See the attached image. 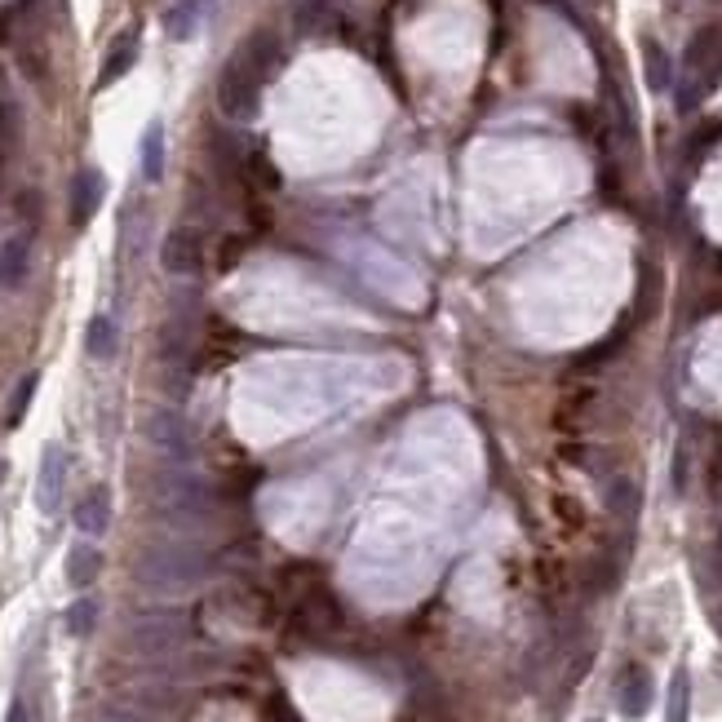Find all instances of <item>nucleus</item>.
<instances>
[{"instance_id":"nucleus-1","label":"nucleus","mask_w":722,"mask_h":722,"mask_svg":"<svg viewBox=\"0 0 722 722\" xmlns=\"http://www.w3.org/2000/svg\"><path fill=\"white\" fill-rule=\"evenodd\" d=\"M133 576L151 594H182V590H195L209 576V554L187 541H160L138 554Z\"/></svg>"},{"instance_id":"nucleus-2","label":"nucleus","mask_w":722,"mask_h":722,"mask_svg":"<svg viewBox=\"0 0 722 722\" xmlns=\"http://www.w3.org/2000/svg\"><path fill=\"white\" fill-rule=\"evenodd\" d=\"M151 510L160 514V523H169V528H209L213 514H218V497H213V488L200 479V474H160L156 483H151Z\"/></svg>"},{"instance_id":"nucleus-3","label":"nucleus","mask_w":722,"mask_h":722,"mask_svg":"<svg viewBox=\"0 0 722 722\" xmlns=\"http://www.w3.org/2000/svg\"><path fill=\"white\" fill-rule=\"evenodd\" d=\"M257 102H262V76L240 54H231V63L222 67V80H218V107L231 120H253Z\"/></svg>"},{"instance_id":"nucleus-4","label":"nucleus","mask_w":722,"mask_h":722,"mask_svg":"<svg viewBox=\"0 0 722 722\" xmlns=\"http://www.w3.org/2000/svg\"><path fill=\"white\" fill-rule=\"evenodd\" d=\"M182 638H187V621H182V616H173V612L169 616H142V621L129 629V652L160 660V656L178 652Z\"/></svg>"},{"instance_id":"nucleus-5","label":"nucleus","mask_w":722,"mask_h":722,"mask_svg":"<svg viewBox=\"0 0 722 722\" xmlns=\"http://www.w3.org/2000/svg\"><path fill=\"white\" fill-rule=\"evenodd\" d=\"M147 443L160 452L164 461H173V466L191 461V452H195L187 417H182V412H173V408H156L147 417Z\"/></svg>"},{"instance_id":"nucleus-6","label":"nucleus","mask_w":722,"mask_h":722,"mask_svg":"<svg viewBox=\"0 0 722 722\" xmlns=\"http://www.w3.org/2000/svg\"><path fill=\"white\" fill-rule=\"evenodd\" d=\"M160 266L169 275H195L204 266V235L195 226H173L160 244Z\"/></svg>"},{"instance_id":"nucleus-7","label":"nucleus","mask_w":722,"mask_h":722,"mask_svg":"<svg viewBox=\"0 0 722 722\" xmlns=\"http://www.w3.org/2000/svg\"><path fill=\"white\" fill-rule=\"evenodd\" d=\"M63 488H67V452H63V443H49L45 457H40L36 505L45 514H58V505H63Z\"/></svg>"},{"instance_id":"nucleus-8","label":"nucleus","mask_w":722,"mask_h":722,"mask_svg":"<svg viewBox=\"0 0 722 722\" xmlns=\"http://www.w3.org/2000/svg\"><path fill=\"white\" fill-rule=\"evenodd\" d=\"M102 191H107V182H102L98 169H80L76 182H71V226H89L102 204Z\"/></svg>"},{"instance_id":"nucleus-9","label":"nucleus","mask_w":722,"mask_h":722,"mask_svg":"<svg viewBox=\"0 0 722 722\" xmlns=\"http://www.w3.org/2000/svg\"><path fill=\"white\" fill-rule=\"evenodd\" d=\"M191 337H195L191 315H187V311H173V315H169V324L160 328V359H164V364L178 368L182 359L191 355Z\"/></svg>"},{"instance_id":"nucleus-10","label":"nucleus","mask_w":722,"mask_h":722,"mask_svg":"<svg viewBox=\"0 0 722 722\" xmlns=\"http://www.w3.org/2000/svg\"><path fill=\"white\" fill-rule=\"evenodd\" d=\"M133 63H138V32H125V36H116V40H111L107 58H102L98 89H107V85H116L120 76H129Z\"/></svg>"},{"instance_id":"nucleus-11","label":"nucleus","mask_w":722,"mask_h":722,"mask_svg":"<svg viewBox=\"0 0 722 722\" xmlns=\"http://www.w3.org/2000/svg\"><path fill=\"white\" fill-rule=\"evenodd\" d=\"M27 253H32V235H9L5 249H0V288H18L27 280Z\"/></svg>"},{"instance_id":"nucleus-12","label":"nucleus","mask_w":722,"mask_h":722,"mask_svg":"<svg viewBox=\"0 0 722 722\" xmlns=\"http://www.w3.org/2000/svg\"><path fill=\"white\" fill-rule=\"evenodd\" d=\"M209 9H213V0H182V5H173L169 14H164V32H169L173 40H191L195 32H200V23H204Z\"/></svg>"},{"instance_id":"nucleus-13","label":"nucleus","mask_w":722,"mask_h":722,"mask_svg":"<svg viewBox=\"0 0 722 722\" xmlns=\"http://www.w3.org/2000/svg\"><path fill=\"white\" fill-rule=\"evenodd\" d=\"M76 528L85 536H102L111 528V492L107 488H94L85 501L76 505Z\"/></svg>"},{"instance_id":"nucleus-14","label":"nucleus","mask_w":722,"mask_h":722,"mask_svg":"<svg viewBox=\"0 0 722 722\" xmlns=\"http://www.w3.org/2000/svg\"><path fill=\"white\" fill-rule=\"evenodd\" d=\"M98 567H102V554L94 550V545H71L67 550V581H71V590H85V585H94V576H98Z\"/></svg>"},{"instance_id":"nucleus-15","label":"nucleus","mask_w":722,"mask_h":722,"mask_svg":"<svg viewBox=\"0 0 722 722\" xmlns=\"http://www.w3.org/2000/svg\"><path fill=\"white\" fill-rule=\"evenodd\" d=\"M647 705H652V678H647L643 669H629L625 687H621V709L629 718H643Z\"/></svg>"},{"instance_id":"nucleus-16","label":"nucleus","mask_w":722,"mask_h":722,"mask_svg":"<svg viewBox=\"0 0 722 722\" xmlns=\"http://www.w3.org/2000/svg\"><path fill=\"white\" fill-rule=\"evenodd\" d=\"M142 178L160 182L164 178V125L151 120L147 133H142Z\"/></svg>"},{"instance_id":"nucleus-17","label":"nucleus","mask_w":722,"mask_h":722,"mask_svg":"<svg viewBox=\"0 0 722 722\" xmlns=\"http://www.w3.org/2000/svg\"><path fill=\"white\" fill-rule=\"evenodd\" d=\"M643 63H647V85H652L656 94H660V89L674 85V63H669V54L656 45L652 36L643 40Z\"/></svg>"},{"instance_id":"nucleus-18","label":"nucleus","mask_w":722,"mask_h":722,"mask_svg":"<svg viewBox=\"0 0 722 722\" xmlns=\"http://www.w3.org/2000/svg\"><path fill=\"white\" fill-rule=\"evenodd\" d=\"M116 342H120V337H116V324H111L107 315H94V319H89V328H85V350H89V355H94V359L116 355Z\"/></svg>"},{"instance_id":"nucleus-19","label":"nucleus","mask_w":722,"mask_h":722,"mask_svg":"<svg viewBox=\"0 0 722 722\" xmlns=\"http://www.w3.org/2000/svg\"><path fill=\"white\" fill-rule=\"evenodd\" d=\"M36 386H40V373H27L23 381H18L14 399H9V426H23L27 408H32V399H36Z\"/></svg>"},{"instance_id":"nucleus-20","label":"nucleus","mask_w":722,"mask_h":722,"mask_svg":"<svg viewBox=\"0 0 722 722\" xmlns=\"http://www.w3.org/2000/svg\"><path fill=\"white\" fill-rule=\"evenodd\" d=\"M98 621V607H94V598H80V603H71V612H67V629L76 638H85L89 629H94Z\"/></svg>"},{"instance_id":"nucleus-21","label":"nucleus","mask_w":722,"mask_h":722,"mask_svg":"<svg viewBox=\"0 0 722 722\" xmlns=\"http://www.w3.org/2000/svg\"><path fill=\"white\" fill-rule=\"evenodd\" d=\"M607 505H612L616 514H634V510H638V492H634V483H629V479H616V483H612V497H607Z\"/></svg>"},{"instance_id":"nucleus-22","label":"nucleus","mask_w":722,"mask_h":722,"mask_svg":"<svg viewBox=\"0 0 722 722\" xmlns=\"http://www.w3.org/2000/svg\"><path fill=\"white\" fill-rule=\"evenodd\" d=\"M669 722H687V674L678 669L674 687H669Z\"/></svg>"},{"instance_id":"nucleus-23","label":"nucleus","mask_w":722,"mask_h":722,"mask_svg":"<svg viewBox=\"0 0 722 722\" xmlns=\"http://www.w3.org/2000/svg\"><path fill=\"white\" fill-rule=\"evenodd\" d=\"M5 722H32V709H27L23 700H14V705H9V714H5Z\"/></svg>"},{"instance_id":"nucleus-24","label":"nucleus","mask_w":722,"mask_h":722,"mask_svg":"<svg viewBox=\"0 0 722 722\" xmlns=\"http://www.w3.org/2000/svg\"><path fill=\"white\" fill-rule=\"evenodd\" d=\"M5 470H9V466H5V461H0V479H5Z\"/></svg>"},{"instance_id":"nucleus-25","label":"nucleus","mask_w":722,"mask_h":722,"mask_svg":"<svg viewBox=\"0 0 722 722\" xmlns=\"http://www.w3.org/2000/svg\"><path fill=\"white\" fill-rule=\"evenodd\" d=\"M594 5H603V0H594Z\"/></svg>"},{"instance_id":"nucleus-26","label":"nucleus","mask_w":722,"mask_h":722,"mask_svg":"<svg viewBox=\"0 0 722 722\" xmlns=\"http://www.w3.org/2000/svg\"><path fill=\"white\" fill-rule=\"evenodd\" d=\"M718 5H722V0H718Z\"/></svg>"}]
</instances>
